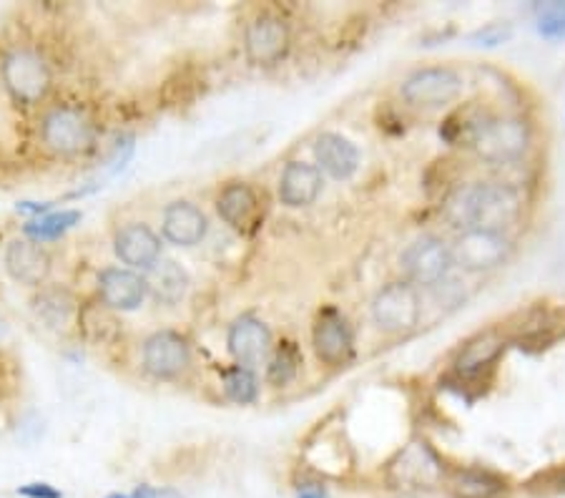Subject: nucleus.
I'll return each instance as SVG.
<instances>
[{
  "mask_svg": "<svg viewBox=\"0 0 565 498\" xmlns=\"http://www.w3.org/2000/svg\"><path fill=\"white\" fill-rule=\"evenodd\" d=\"M521 194L508 184H486L462 187L445 202V216L465 230H488L503 232L521 216Z\"/></svg>",
  "mask_w": 565,
  "mask_h": 498,
  "instance_id": "f257e3e1",
  "label": "nucleus"
},
{
  "mask_svg": "<svg viewBox=\"0 0 565 498\" xmlns=\"http://www.w3.org/2000/svg\"><path fill=\"white\" fill-rule=\"evenodd\" d=\"M0 81L15 106L33 108L49 98L53 74L39 51L13 49L0 61Z\"/></svg>",
  "mask_w": 565,
  "mask_h": 498,
  "instance_id": "f03ea898",
  "label": "nucleus"
},
{
  "mask_svg": "<svg viewBox=\"0 0 565 498\" xmlns=\"http://www.w3.org/2000/svg\"><path fill=\"white\" fill-rule=\"evenodd\" d=\"M39 136L45 151L63 159H73L94 149L96 126L86 108L58 104L43 114Z\"/></svg>",
  "mask_w": 565,
  "mask_h": 498,
  "instance_id": "7ed1b4c3",
  "label": "nucleus"
},
{
  "mask_svg": "<svg viewBox=\"0 0 565 498\" xmlns=\"http://www.w3.org/2000/svg\"><path fill=\"white\" fill-rule=\"evenodd\" d=\"M445 466L437 453L423 441H413L397 453L387 468L390 486L399 491H430L445 484Z\"/></svg>",
  "mask_w": 565,
  "mask_h": 498,
  "instance_id": "20e7f679",
  "label": "nucleus"
},
{
  "mask_svg": "<svg viewBox=\"0 0 565 498\" xmlns=\"http://www.w3.org/2000/svg\"><path fill=\"white\" fill-rule=\"evenodd\" d=\"M527 144H531V126L523 119H515V116L493 119V116H488L470 147L476 149L480 159L493 161V165H508V161L523 157Z\"/></svg>",
  "mask_w": 565,
  "mask_h": 498,
  "instance_id": "39448f33",
  "label": "nucleus"
},
{
  "mask_svg": "<svg viewBox=\"0 0 565 498\" xmlns=\"http://www.w3.org/2000/svg\"><path fill=\"white\" fill-rule=\"evenodd\" d=\"M143 370L157 380H174L191 365V348L184 335L174 330H159L143 340L141 348Z\"/></svg>",
  "mask_w": 565,
  "mask_h": 498,
  "instance_id": "423d86ee",
  "label": "nucleus"
},
{
  "mask_svg": "<svg viewBox=\"0 0 565 498\" xmlns=\"http://www.w3.org/2000/svg\"><path fill=\"white\" fill-rule=\"evenodd\" d=\"M420 297L409 283H392L372 303V317L385 332H407L420 322Z\"/></svg>",
  "mask_w": 565,
  "mask_h": 498,
  "instance_id": "0eeeda50",
  "label": "nucleus"
},
{
  "mask_svg": "<svg viewBox=\"0 0 565 498\" xmlns=\"http://www.w3.org/2000/svg\"><path fill=\"white\" fill-rule=\"evenodd\" d=\"M244 51L254 66H275L289 51V25L275 13L254 15L244 31Z\"/></svg>",
  "mask_w": 565,
  "mask_h": 498,
  "instance_id": "6e6552de",
  "label": "nucleus"
},
{
  "mask_svg": "<svg viewBox=\"0 0 565 498\" xmlns=\"http://www.w3.org/2000/svg\"><path fill=\"white\" fill-rule=\"evenodd\" d=\"M510 255V240L503 232L465 230L452 247V262L470 272L493 269Z\"/></svg>",
  "mask_w": 565,
  "mask_h": 498,
  "instance_id": "1a4fd4ad",
  "label": "nucleus"
},
{
  "mask_svg": "<svg viewBox=\"0 0 565 498\" xmlns=\"http://www.w3.org/2000/svg\"><path fill=\"white\" fill-rule=\"evenodd\" d=\"M462 88L460 76L452 68H420L413 76L405 78L403 96L407 104L423 106V108H437L458 98Z\"/></svg>",
  "mask_w": 565,
  "mask_h": 498,
  "instance_id": "9d476101",
  "label": "nucleus"
},
{
  "mask_svg": "<svg viewBox=\"0 0 565 498\" xmlns=\"http://www.w3.org/2000/svg\"><path fill=\"white\" fill-rule=\"evenodd\" d=\"M452 265V250L437 237L417 240L403 255V267L415 285L440 283Z\"/></svg>",
  "mask_w": 565,
  "mask_h": 498,
  "instance_id": "9b49d317",
  "label": "nucleus"
},
{
  "mask_svg": "<svg viewBox=\"0 0 565 498\" xmlns=\"http://www.w3.org/2000/svg\"><path fill=\"white\" fill-rule=\"evenodd\" d=\"M6 272L18 285L43 287L51 275L53 259L43 244H35L25 237H15L6 244L3 252Z\"/></svg>",
  "mask_w": 565,
  "mask_h": 498,
  "instance_id": "f8f14e48",
  "label": "nucleus"
},
{
  "mask_svg": "<svg viewBox=\"0 0 565 498\" xmlns=\"http://www.w3.org/2000/svg\"><path fill=\"white\" fill-rule=\"evenodd\" d=\"M96 295L106 310L111 312H131L139 310L146 300V283L134 269L106 267L96 279Z\"/></svg>",
  "mask_w": 565,
  "mask_h": 498,
  "instance_id": "ddd939ff",
  "label": "nucleus"
},
{
  "mask_svg": "<svg viewBox=\"0 0 565 498\" xmlns=\"http://www.w3.org/2000/svg\"><path fill=\"white\" fill-rule=\"evenodd\" d=\"M232 358L236 365L254 370L269 358L271 352V332L267 325L257 317L244 315L230 328V338H226Z\"/></svg>",
  "mask_w": 565,
  "mask_h": 498,
  "instance_id": "4468645a",
  "label": "nucleus"
},
{
  "mask_svg": "<svg viewBox=\"0 0 565 498\" xmlns=\"http://www.w3.org/2000/svg\"><path fill=\"white\" fill-rule=\"evenodd\" d=\"M114 252L126 267L149 269L161 259V240L149 224L131 222L116 232Z\"/></svg>",
  "mask_w": 565,
  "mask_h": 498,
  "instance_id": "2eb2a0df",
  "label": "nucleus"
},
{
  "mask_svg": "<svg viewBox=\"0 0 565 498\" xmlns=\"http://www.w3.org/2000/svg\"><path fill=\"white\" fill-rule=\"evenodd\" d=\"M315 352L327 365H344L352 358V332L337 310H324L315 325Z\"/></svg>",
  "mask_w": 565,
  "mask_h": 498,
  "instance_id": "dca6fc26",
  "label": "nucleus"
},
{
  "mask_svg": "<svg viewBox=\"0 0 565 498\" xmlns=\"http://www.w3.org/2000/svg\"><path fill=\"white\" fill-rule=\"evenodd\" d=\"M216 212L236 232H252L262 216L259 197L244 181H232L216 199Z\"/></svg>",
  "mask_w": 565,
  "mask_h": 498,
  "instance_id": "f3484780",
  "label": "nucleus"
},
{
  "mask_svg": "<svg viewBox=\"0 0 565 498\" xmlns=\"http://www.w3.org/2000/svg\"><path fill=\"white\" fill-rule=\"evenodd\" d=\"M206 230L209 222L196 204L179 199V202H171L167 210H163L161 232L163 237L171 244H177V247H194V244L206 237Z\"/></svg>",
  "mask_w": 565,
  "mask_h": 498,
  "instance_id": "a211bd4d",
  "label": "nucleus"
},
{
  "mask_svg": "<svg viewBox=\"0 0 565 498\" xmlns=\"http://www.w3.org/2000/svg\"><path fill=\"white\" fill-rule=\"evenodd\" d=\"M322 192V174L312 165H305V161H289L281 171L279 179V199L281 204L291 206V210H299V206L312 204L315 199Z\"/></svg>",
  "mask_w": 565,
  "mask_h": 498,
  "instance_id": "6ab92c4d",
  "label": "nucleus"
},
{
  "mask_svg": "<svg viewBox=\"0 0 565 498\" xmlns=\"http://www.w3.org/2000/svg\"><path fill=\"white\" fill-rule=\"evenodd\" d=\"M315 157L327 174L334 179H348L360 165V153L350 139L340 134H322L315 144Z\"/></svg>",
  "mask_w": 565,
  "mask_h": 498,
  "instance_id": "aec40b11",
  "label": "nucleus"
},
{
  "mask_svg": "<svg viewBox=\"0 0 565 498\" xmlns=\"http://www.w3.org/2000/svg\"><path fill=\"white\" fill-rule=\"evenodd\" d=\"M146 295L161 305H177L186 295L189 277L174 259H159L157 265L146 269Z\"/></svg>",
  "mask_w": 565,
  "mask_h": 498,
  "instance_id": "412c9836",
  "label": "nucleus"
},
{
  "mask_svg": "<svg viewBox=\"0 0 565 498\" xmlns=\"http://www.w3.org/2000/svg\"><path fill=\"white\" fill-rule=\"evenodd\" d=\"M445 488L452 498H500L505 494V481L482 468H458L445 476Z\"/></svg>",
  "mask_w": 565,
  "mask_h": 498,
  "instance_id": "4be33fe9",
  "label": "nucleus"
},
{
  "mask_svg": "<svg viewBox=\"0 0 565 498\" xmlns=\"http://www.w3.org/2000/svg\"><path fill=\"white\" fill-rule=\"evenodd\" d=\"M505 350V338L500 332H480L476 338L465 342V348L458 356V365L460 373L465 375H476L482 373V370L493 365V362L503 356Z\"/></svg>",
  "mask_w": 565,
  "mask_h": 498,
  "instance_id": "5701e85b",
  "label": "nucleus"
},
{
  "mask_svg": "<svg viewBox=\"0 0 565 498\" xmlns=\"http://www.w3.org/2000/svg\"><path fill=\"white\" fill-rule=\"evenodd\" d=\"M33 312L45 328L63 330L76 315V300L63 287H41V293L33 297Z\"/></svg>",
  "mask_w": 565,
  "mask_h": 498,
  "instance_id": "b1692460",
  "label": "nucleus"
},
{
  "mask_svg": "<svg viewBox=\"0 0 565 498\" xmlns=\"http://www.w3.org/2000/svg\"><path fill=\"white\" fill-rule=\"evenodd\" d=\"M81 216L84 214H81L78 210H61V212L33 216L29 224H23V234H25V240H31L35 244L56 242L81 222Z\"/></svg>",
  "mask_w": 565,
  "mask_h": 498,
  "instance_id": "393cba45",
  "label": "nucleus"
},
{
  "mask_svg": "<svg viewBox=\"0 0 565 498\" xmlns=\"http://www.w3.org/2000/svg\"><path fill=\"white\" fill-rule=\"evenodd\" d=\"M299 365H302V356H299L295 342H281V346H277L275 352H271V358H269L267 380L275 388L289 385L291 380L297 378Z\"/></svg>",
  "mask_w": 565,
  "mask_h": 498,
  "instance_id": "a878e982",
  "label": "nucleus"
},
{
  "mask_svg": "<svg viewBox=\"0 0 565 498\" xmlns=\"http://www.w3.org/2000/svg\"><path fill=\"white\" fill-rule=\"evenodd\" d=\"M222 385L224 393L232 403L249 405L257 401V378H254V370H247L242 365H232L222 373Z\"/></svg>",
  "mask_w": 565,
  "mask_h": 498,
  "instance_id": "bb28decb",
  "label": "nucleus"
},
{
  "mask_svg": "<svg viewBox=\"0 0 565 498\" xmlns=\"http://www.w3.org/2000/svg\"><path fill=\"white\" fill-rule=\"evenodd\" d=\"M537 33L551 41L565 39V3H537L535 6Z\"/></svg>",
  "mask_w": 565,
  "mask_h": 498,
  "instance_id": "cd10ccee",
  "label": "nucleus"
},
{
  "mask_svg": "<svg viewBox=\"0 0 565 498\" xmlns=\"http://www.w3.org/2000/svg\"><path fill=\"white\" fill-rule=\"evenodd\" d=\"M21 498H63V494L58 491L53 484H45V481H33V484H25L15 491Z\"/></svg>",
  "mask_w": 565,
  "mask_h": 498,
  "instance_id": "c85d7f7f",
  "label": "nucleus"
},
{
  "mask_svg": "<svg viewBox=\"0 0 565 498\" xmlns=\"http://www.w3.org/2000/svg\"><path fill=\"white\" fill-rule=\"evenodd\" d=\"M131 498H184L174 488H159V486H139L131 494Z\"/></svg>",
  "mask_w": 565,
  "mask_h": 498,
  "instance_id": "c756f323",
  "label": "nucleus"
},
{
  "mask_svg": "<svg viewBox=\"0 0 565 498\" xmlns=\"http://www.w3.org/2000/svg\"><path fill=\"white\" fill-rule=\"evenodd\" d=\"M508 39V29L503 25H488L486 31L478 33V41H482L486 45H498Z\"/></svg>",
  "mask_w": 565,
  "mask_h": 498,
  "instance_id": "7c9ffc66",
  "label": "nucleus"
},
{
  "mask_svg": "<svg viewBox=\"0 0 565 498\" xmlns=\"http://www.w3.org/2000/svg\"><path fill=\"white\" fill-rule=\"evenodd\" d=\"M545 481H548V486L545 488H551V491H555V494H565V468L553 470V474L545 476Z\"/></svg>",
  "mask_w": 565,
  "mask_h": 498,
  "instance_id": "2f4dec72",
  "label": "nucleus"
},
{
  "mask_svg": "<svg viewBox=\"0 0 565 498\" xmlns=\"http://www.w3.org/2000/svg\"><path fill=\"white\" fill-rule=\"evenodd\" d=\"M297 498H327V494H324L322 488H319V486L307 484V486L299 488V491H297Z\"/></svg>",
  "mask_w": 565,
  "mask_h": 498,
  "instance_id": "473e14b6",
  "label": "nucleus"
},
{
  "mask_svg": "<svg viewBox=\"0 0 565 498\" xmlns=\"http://www.w3.org/2000/svg\"><path fill=\"white\" fill-rule=\"evenodd\" d=\"M104 498H131V494H108Z\"/></svg>",
  "mask_w": 565,
  "mask_h": 498,
  "instance_id": "72a5a7b5",
  "label": "nucleus"
}]
</instances>
